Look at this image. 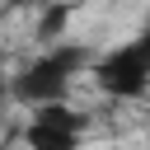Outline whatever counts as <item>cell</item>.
<instances>
[{"mask_svg": "<svg viewBox=\"0 0 150 150\" xmlns=\"http://www.w3.org/2000/svg\"><path fill=\"white\" fill-rule=\"evenodd\" d=\"M94 66V52L80 42H56L47 52H38L14 80H9V98L23 108H47V103H66L75 75H84Z\"/></svg>", "mask_w": 150, "mask_h": 150, "instance_id": "cell-1", "label": "cell"}, {"mask_svg": "<svg viewBox=\"0 0 150 150\" xmlns=\"http://www.w3.org/2000/svg\"><path fill=\"white\" fill-rule=\"evenodd\" d=\"M89 75L112 98H145L150 94V28H141L136 38H127L117 47H108L103 56H94Z\"/></svg>", "mask_w": 150, "mask_h": 150, "instance_id": "cell-2", "label": "cell"}, {"mask_svg": "<svg viewBox=\"0 0 150 150\" xmlns=\"http://www.w3.org/2000/svg\"><path fill=\"white\" fill-rule=\"evenodd\" d=\"M89 117L75 112L70 103H47V108H28V127H23V145L28 150H80Z\"/></svg>", "mask_w": 150, "mask_h": 150, "instance_id": "cell-3", "label": "cell"}, {"mask_svg": "<svg viewBox=\"0 0 150 150\" xmlns=\"http://www.w3.org/2000/svg\"><path fill=\"white\" fill-rule=\"evenodd\" d=\"M75 9H80V0H52V5H42L38 9V38L47 47H56L66 38V23L75 19Z\"/></svg>", "mask_w": 150, "mask_h": 150, "instance_id": "cell-4", "label": "cell"}, {"mask_svg": "<svg viewBox=\"0 0 150 150\" xmlns=\"http://www.w3.org/2000/svg\"><path fill=\"white\" fill-rule=\"evenodd\" d=\"M9 5H38V9H42V5H52V0H9Z\"/></svg>", "mask_w": 150, "mask_h": 150, "instance_id": "cell-5", "label": "cell"}, {"mask_svg": "<svg viewBox=\"0 0 150 150\" xmlns=\"http://www.w3.org/2000/svg\"><path fill=\"white\" fill-rule=\"evenodd\" d=\"M0 94H5V84H0Z\"/></svg>", "mask_w": 150, "mask_h": 150, "instance_id": "cell-6", "label": "cell"}]
</instances>
